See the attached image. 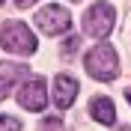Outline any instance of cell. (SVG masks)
<instances>
[{
    "label": "cell",
    "instance_id": "8992f818",
    "mask_svg": "<svg viewBox=\"0 0 131 131\" xmlns=\"http://www.w3.org/2000/svg\"><path fill=\"white\" fill-rule=\"evenodd\" d=\"M78 98V81L69 74H57L54 78V104L57 110H69Z\"/></svg>",
    "mask_w": 131,
    "mask_h": 131
},
{
    "label": "cell",
    "instance_id": "5b68a950",
    "mask_svg": "<svg viewBox=\"0 0 131 131\" xmlns=\"http://www.w3.org/2000/svg\"><path fill=\"white\" fill-rule=\"evenodd\" d=\"M18 104L24 110H33V113H42L48 107V83L42 78H33V81H24L21 90H18Z\"/></svg>",
    "mask_w": 131,
    "mask_h": 131
},
{
    "label": "cell",
    "instance_id": "7a4b0ae2",
    "mask_svg": "<svg viewBox=\"0 0 131 131\" xmlns=\"http://www.w3.org/2000/svg\"><path fill=\"white\" fill-rule=\"evenodd\" d=\"M0 45L9 51V54H21V57H30L36 51V36L30 33V27L21 24V21H9L0 30Z\"/></svg>",
    "mask_w": 131,
    "mask_h": 131
},
{
    "label": "cell",
    "instance_id": "5bb4252c",
    "mask_svg": "<svg viewBox=\"0 0 131 131\" xmlns=\"http://www.w3.org/2000/svg\"><path fill=\"white\" fill-rule=\"evenodd\" d=\"M119 131H131V128H119Z\"/></svg>",
    "mask_w": 131,
    "mask_h": 131
},
{
    "label": "cell",
    "instance_id": "277c9868",
    "mask_svg": "<svg viewBox=\"0 0 131 131\" xmlns=\"http://www.w3.org/2000/svg\"><path fill=\"white\" fill-rule=\"evenodd\" d=\"M36 27L45 36H60V33H66L72 27V15L63 6H45V9L36 12Z\"/></svg>",
    "mask_w": 131,
    "mask_h": 131
},
{
    "label": "cell",
    "instance_id": "6da1fadb",
    "mask_svg": "<svg viewBox=\"0 0 131 131\" xmlns=\"http://www.w3.org/2000/svg\"><path fill=\"white\" fill-rule=\"evenodd\" d=\"M83 66H86V72L95 78V81H113L116 74H119V60H116V51L110 45H95V48L83 57Z\"/></svg>",
    "mask_w": 131,
    "mask_h": 131
},
{
    "label": "cell",
    "instance_id": "ba28073f",
    "mask_svg": "<svg viewBox=\"0 0 131 131\" xmlns=\"http://www.w3.org/2000/svg\"><path fill=\"white\" fill-rule=\"evenodd\" d=\"M0 78L6 83L15 86L18 81H24L27 78V66H18V63H0Z\"/></svg>",
    "mask_w": 131,
    "mask_h": 131
},
{
    "label": "cell",
    "instance_id": "9c48e42d",
    "mask_svg": "<svg viewBox=\"0 0 131 131\" xmlns=\"http://www.w3.org/2000/svg\"><path fill=\"white\" fill-rule=\"evenodd\" d=\"M0 131H21V122L15 116H0Z\"/></svg>",
    "mask_w": 131,
    "mask_h": 131
},
{
    "label": "cell",
    "instance_id": "9a60e30c",
    "mask_svg": "<svg viewBox=\"0 0 131 131\" xmlns=\"http://www.w3.org/2000/svg\"><path fill=\"white\" fill-rule=\"evenodd\" d=\"M0 3H3V0H0Z\"/></svg>",
    "mask_w": 131,
    "mask_h": 131
},
{
    "label": "cell",
    "instance_id": "30bf717a",
    "mask_svg": "<svg viewBox=\"0 0 131 131\" xmlns=\"http://www.w3.org/2000/svg\"><path fill=\"white\" fill-rule=\"evenodd\" d=\"M39 131H63V122H60V116H48V119L39 125Z\"/></svg>",
    "mask_w": 131,
    "mask_h": 131
},
{
    "label": "cell",
    "instance_id": "3957f363",
    "mask_svg": "<svg viewBox=\"0 0 131 131\" xmlns=\"http://www.w3.org/2000/svg\"><path fill=\"white\" fill-rule=\"evenodd\" d=\"M113 18H116V9L110 3H92L83 12V33L92 39H107V33L113 30Z\"/></svg>",
    "mask_w": 131,
    "mask_h": 131
},
{
    "label": "cell",
    "instance_id": "52a82bcc",
    "mask_svg": "<svg viewBox=\"0 0 131 131\" xmlns=\"http://www.w3.org/2000/svg\"><path fill=\"white\" fill-rule=\"evenodd\" d=\"M90 113H92V119L95 122H101V125H116V107H113V101L110 98H95L90 104Z\"/></svg>",
    "mask_w": 131,
    "mask_h": 131
},
{
    "label": "cell",
    "instance_id": "4fadbf2b",
    "mask_svg": "<svg viewBox=\"0 0 131 131\" xmlns=\"http://www.w3.org/2000/svg\"><path fill=\"white\" fill-rule=\"evenodd\" d=\"M125 98H128V104H131V90H128V92H125Z\"/></svg>",
    "mask_w": 131,
    "mask_h": 131
},
{
    "label": "cell",
    "instance_id": "7c38bea8",
    "mask_svg": "<svg viewBox=\"0 0 131 131\" xmlns=\"http://www.w3.org/2000/svg\"><path fill=\"white\" fill-rule=\"evenodd\" d=\"M15 3H18L21 9H27V6H33V3H36V0H15Z\"/></svg>",
    "mask_w": 131,
    "mask_h": 131
},
{
    "label": "cell",
    "instance_id": "8fae6325",
    "mask_svg": "<svg viewBox=\"0 0 131 131\" xmlns=\"http://www.w3.org/2000/svg\"><path fill=\"white\" fill-rule=\"evenodd\" d=\"M9 90H12V83H6L3 78H0V101H3V98L9 95Z\"/></svg>",
    "mask_w": 131,
    "mask_h": 131
}]
</instances>
